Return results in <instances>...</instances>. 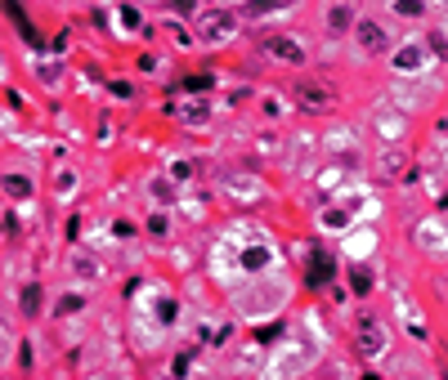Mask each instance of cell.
<instances>
[{"mask_svg":"<svg viewBox=\"0 0 448 380\" xmlns=\"http://www.w3.org/2000/svg\"><path fill=\"white\" fill-rule=\"evenodd\" d=\"M18 363H23V372L32 367V345H18Z\"/></svg>","mask_w":448,"mask_h":380,"instance_id":"obj_25","label":"cell"},{"mask_svg":"<svg viewBox=\"0 0 448 380\" xmlns=\"http://www.w3.org/2000/svg\"><path fill=\"white\" fill-rule=\"evenodd\" d=\"M229 32H233V14H229V9H211V14H202V36H206V41H224Z\"/></svg>","mask_w":448,"mask_h":380,"instance_id":"obj_5","label":"cell"},{"mask_svg":"<svg viewBox=\"0 0 448 380\" xmlns=\"http://www.w3.org/2000/svg\"><path fill=\"white\" fill-rule=\"evenodd\" d=\"M332 273H337L332 255L319 251V246H310V273H305V287H310V291H323V287L332 282Z\"/></svg>","mask_w":448,"mask_h":380,"instance_id":"obj_1","label":"cell"},{"mask_svg":"<svg viewBox=\"0 0 448 380\" xmlns=\"http://www.w3.org/2000/svg\"><path fill=\"white\" fill-rule=\"evenodd\" d=\"M395 14L399 18H404V14L417 18V14H426V0H395Z\"/></svg>","mask_w":448,"mask_h":380,"instance_id":"obj_15","label":"cell"},{"mask_svg":"<svg viewBox=\"0 0 448 380\" xmlns=\"http://www.w3.org/2000/svg\"><path fill=\"white\" fill-rule=\"evenodd\" d=\"M193 358H197V354H193V349H184V354H179V358H175V363H170V372H175V376H184V372H188V367H193Z\"/></svg>","mask_w":448,"mask_h":380,"instance_id":"obj_18","label":"cell"},{"mask_svg":"<svg viewBox=\"0 0 448 380\" xmlns=\"http://www.w3.org/2000/svg\"><path fill=\"white\" fill-rule=\"evenodd\" d=\"M260 50H269V54H278V59H287L292 68H301L305 63V50L296 41H287V36H260Z\"/></svg>","mask_w":448,"mask_h":380,"instance_id":"obj_4","label":"cell"},{"mask_svg":"<svg viewBox=\"0 0 448 380\" xmlns=\"http://www.w3.org/2000/svg\"><path fill=\"white\" fill-rule=\"evenodd\" d=\"M81 309V296H63L59 304H54V318H68V313Z\"/></svg>","mask_w":448,"mask_h":380,"instance_id":"obj_17","label":"cell"},{"mask_svg":"<svg viewBox=\"0 0 448 380\" xmlns=\"http://www.w3.org/2000/svg\"><path fill=\"white\" fill-rule=\"evenodd\" d=\"M108 90H112V94H117V99H130V85H126V81H112V85H108Z\"/></svg>","mask_w":448,"mask_h":380,"instance_id":"obj_27","label":"cell"},{"mask_svg":"<svg viewBox=\"0 0 448 380\" xmlns=\"http://www.w3.org/2000/svg\"><path fill=\"white\" fill-rule=\"evenodd\" d=\"M426 50H431L435 59L444 63V54H448V41H444V32H431V36H426Z\"/></svg>","mask_w":448,"mask_h":380,"instance_id":"obj_16","label":"cell"},{"mask_svg":"<svg viewBox=\"0 0 448 380\" xmlns=\"http://www.w3.org/2000/svg\"><path fill=\"white\" fill-rule=\"evenodd\" d=\"M170 9H175V14H193L197 0H170Z\"/></svg>","mask_w":448,"mask_h":380,"instance_id":"obj_24","label":"cell"},{"mask_svg":"<svg viewBox=\"0 0 448 380\" xmlns=\"http://www.w3.org/2000/svg\"><path fill=\"white\" fill-rule=\"evenodd\" d=\"M350 291H355V296H368V291H373V269L355 264V269H350Z\"/></svg>","mask_w":448,"mask_h":380,"instance_id":"obj_10","label":"cell"},{"mask_svg":"<svg viewBox=\"0 0 448 380\" xmlns=\"http://www.w3.org/2000/svg\"><path fill=\"white\" fill-rule=\"evenodd\" d=\"M23 313H27V318H36V313H41V287H27L23 291Z\"/></svg>","mask_w":448,"mask_h":380,"instance_id":"obj_14","label":"cell"},{"mask_svg":"<svg viewBox=\"0 0 448 380\" xmlns=\"http://www.w3.org/2000/svg\"><path fill=\"white\" fill-rule=\"evenodd\" d=\"M157 318H161V322H175V300H161V304H157Z\"/></svg>","mask_w":448,"mask_h":380,"instance_id":"obj_21","label":"cell"},{"mask_svg":"<svg viewBox=\"0 0 448 380\" xmlns=\"http://www.w3.org/2000/svg\"><path fill=\"white\" fill-rule=\"evenodd\" d=\"M265 264H269V251H265V246H247L242 251V269H265Z\"/></svg>","mask_w":448,"mask_h":380,"instance_id":"obj_13","label":"cell"},{"mask_svg":"<svg viewBox=\"0 0 448 380\" xmlns=\"http://www.w3.org/2000/svg\"><path fill=\"white\" fill-rule=\"evenodd\" d=\"M5 14H9V18H14V23H18V36H23V41L32 45V50H45V36L36 32V27H32V18L23 14V0H5Z\"/></svg>","mask_w":448,"mask_h":380,"instance_id":"obj_3","label":"cell"},{"mask_svg":"<svg viewBox=\"0 0 448 380\" xmlns=\"http://www.w3.org/2000/svg\"><path fill=\"white\" fill-rule=\"evenodd\" d=\"M152 193H157L161 202H170V184H166V179H157V184H152Z\"/></svg>","mask_w":448,"mask_h":380,"instance_id":"obj_26","label":"cell"},{"mask_svg":"<svg viewBox=\"0 0 448 380\" xmlns=\"http://www.w3.org/2000/svg\"><path fill=\"white\" fill-rule=\"evenodd\" d=\"M292 0H247L242 5V14L247 18H265V14H278V9H287Z\"/></svg>","mask_w":448,"mask_h":380,"instance_id":"obj_8","label":"cell"},{"mask_svg":"<svg viewBox=\"0 0 448 380\" xmlns=\"http://www.w3.org/2000/svg\"><path fill=\"white\" fill-rule=\"evenodd\" d=\"M323 224H328V228H346V211H328V215H323Z\"/></svg>","mask_w":448,"mask_h":380,"instance_id":"obj_22","label":"cell"},{"mask_svg":"<svg viewBox=\"0 0 448 380\" xmlns=\"http://www.w3.org/2000/svg\"><path fill=\"white\" fill-rule=\"evenodd\" d=\"M184 90H211V76H188Z\"/></svg>","mask_w":448,"mask_h":380,"instance_id":"obj_23","label":"cell"},{"mask_svg":"<svg viewBox=\"0 0 448 380\" xmlns=\"http://www.w3.org/2000/svg\"><path fill=\"white\" fill-rule=\"evenodd\" d=\"M381 327H377V318H359V327H355V349H359V358H377L381 354Z\"/></svg>","mask_w":448,"mask_h":380,"instance_id":"obj_2","label":"cell"},{"mask_svg":"<svg viewBox=\"0 0 448 380\" xmlns=\"http://www.w3.org/2000/svg\"><path fill=\"white\" fill-rule=\"evenodd\" d=\"M395 68L399 72H417L422 68V50H417V45H404V50L395 54Z\"/></svg>","mask_w":448,"mask_h":380,"instance_id":"obj_11","label":"cell"},{"mask_svg":"<svg viewBox=\"0 0 448 380\" xmlns=\"http://www.w3.org/2000/svg\"><path fill=\"white\" fill-rule=\"evenodd\" d=\"M355 36H359V45H364L368 54H381V50H386V32H381V23H373V18L355 23Z\"/></svg>","mask_w":448,"mask_h":380,"instance_id":"obj_6","label":"cell"},{"mask_svg":"<svg viewBox=\"0 0 448 380\" xmlns=\"http://www.w3.org/2000/svg\"><path fill=\"white\" fill-rule=\"evenodd\" d=\"M5 193L18 197V202H27V197H32V184H27V175H5Z\"/></svg>","mask_w":448,"mask_h":380,"instance_id":"obj_12","label":"cell"},{"mask_svg":"<svg viewBox=\"0 0 448 380\" xmlns=\"http://www.w3.org/2000/svg\"><path fill=\"white\" fill-rule=\"evenodd\" d=\"M72 269H76V273H85V278H99V264H94V260H81V255L72 260Z\"/></svg>","mask_w":448,"mask_h":380,"instance_id":"obj_19","label":"cell"},{"mask_svg":"<svg viewBox=\"0 0 448 380\" xmlns=\"http://www.w3.org/2000/svg\"><path fill=\"white\" fill-rule=\"evenodd\" d=\"M170 175H175V179H193L197 166H193V161H175V170H170Z\"/></svg>","mask_w":448,"mask_h":380,"instance_id":"obj_20","label":"cell"},{"mask_svg":"<svg viewBox=\"0 0 448 380\" xmlns=\"http://www.w3.org/2000/svg\"><path fill=\"white\" fill-rule=\"evenodd\" d=\"M296 99L310 112H323V108H328V90H319V85H310V81H296Z\"/></svg>","mask_w":448,"mask_h":380,"instance_id":"obj_7","label":"cell"},{"mask_svg":"<svg viewBox=\"0 0 448 380\" xmlns=\"http://www.w3.org/2000/svg\"><path fill=\"white\" fill-rule=\"evenodd\" d=\"M328 27H332V32H350V27H355L350 5H332V9H328Z\"/></svg>","mask_w":448,"mask_h":380,"instance_id":"obj_9","label":"cell"}]
</instances>
